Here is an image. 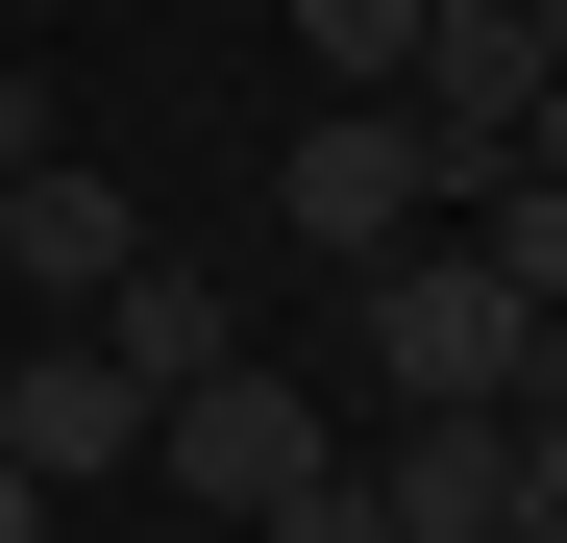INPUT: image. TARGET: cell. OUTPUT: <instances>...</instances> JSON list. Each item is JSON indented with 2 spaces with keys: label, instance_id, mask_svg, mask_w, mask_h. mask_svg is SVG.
I'll list each match as a JSON object with an SVG mask.
<instances>
[{
  "label": "cell",
  "instance_id": "12",
  "mask_svg": "<svg viewBox=\"0 0 567 543\" xmlns=\"http://www.w3.org/2000/svg\"><path fill=\"white\" fill-rule=\"evenodd\" d=\"M271 543H370V470H321V494H297V519H271Z\"/></svg>",
  "mask_w": 567,
  "mask_h": 543
},
{
  "label": "cell",
  "instance_id": "11",
  "mask_svg": "<svg viewBox=\"0 0 567 543\" xmlns=\"http://www.w3.org/2000/svg\"><path fill=\"white\" fill-rule=\"evenodd\" d=\"M494 543H567V420H518V494H494Z\"/></svg>",
  "mask_w": 567,
  "mask_h": 543
},
{
  "label": "cell",
  "instance_id": "2",
  "mask_svg": "<svg viewBox=\"0 0 567 543\" xmlns=\"http://www.w3.org/2000/svg\"><path fill=\"white\" fill-rule=\"evenodd\" d=\"M148 470L198 494V519H247V543H271V519H297V494L346 470V420H321L297 371H271V346H223L198 396H148Z\"/></svg>",
  "mask_w": 567,
  "mask_h": 543
},
{
  "label": "cell",
  "instance_id": "7",
  "mask_svg": "<svg viewBox=\"0 0 567 543\" xmlns=\"http://www.w3.org/2000/svg\"><path fill=\"white\" fill-rule=\"evenodd\" d=\"M0 470H50V494H100V470H148V396L100 371V346H25V371H0Z\"/></svg>",
  "mask_w": 567,
  "mask_h": 543
},
{
  "label": "cell",
  "instance_id": "13",
  "mask_svg": "<svg viewBox=\"0 0 567 543\" xmlns=\"http://www.w3.org/2000/svg\"><path fill=\"white\" fill-rule=\"evenodd\" d=\"M0 543H50V470H0Z\"/></svg>",
  "mask_w": 567,
  "mask_h": 543
},
{
  "label": "cell",
  "instance_id": "8",
  "mask_svg": "<svg viewBox=\"0 0 567 543\" xmlns=\"http://www.w3.org/2000/svg\"><path fill=\"white\" fill-rule=\"evenodd\" d=\"M74 346H100V371H124V396H198V371H223V346H247V297H223V272H198V247H124V272H100V321H74Z\"/></svg>",
  "mask_w": 567,
  "mask_h": 543
},
{
  "label": "cell",
  "instance_id": "1",
  "mask_svg": "<svg viewBox=\"0 0 567 543\" xmlns=\"http://www.w3.org/2000/svg\"><path fill=\"white\" fill-rule=\"evenodd\" d=\"M518 346H543V297L468 223H420L395 272H346V371H370V420H420V396H494L518 420Z\"/></svg>",
  "mask_w": 567,
  "mask_h": 543
},
{
  "label": "cell",
  "instance_id": "6",
  "mask_svg": "<svg viewBox=\"0 0 567 543\" xmlns=\"http://www.w3.org/2000/svg\"><path fill=\"white\" fill-rule=\"evenodd\" d=\"M124 247H148V198H124L100 148H50V173H0V272H25L50 321H100V272H124Z\"/></svg>",
  "mask_w": 567,
  "mask_h": 543
},
{
  "label": "cell",
  "instance_id": "4",
  "mask_svg": "<svg viewBox=\"0 0 567 543\" xmlns=\"http://www.w3.org/2000/svg\"><path fill=\"white\" fill-rule=\"evenodd\" d=\"M395 100H420V148H444V198H468V173L518 148V100H543V25H518V0H444V25L395 50Z\"/></svg>",
  "mask_w": 567,
  "mask_h": 543
},
{
  "label": "cell",
  "instance_id": "9",
  "mask_svg": "<svg viewBox=\"0 0 567 543\" xmlns=\"http://www.w3.org/2000/svg\"><path fill=\"white\" fill-rule=\"evenodd\" d=\"M444 223H468V247H494V272H518V297L567 321V173H468V198H444Z\"/></svg>",
  "mask_w": 567,
  "mask_h": 543
},
{
  "label": "cell",
  "instance_id": "3",
  "mask_svg": "<svg viewBox=\"0 0 567 543\" xmlns=\"http://www.w3.org/2000/svg\"><path fill=\"white\" fill-rule=\"evenodd\" d=\"M444 223V148H420V100H321L297 148H271V247H321V272H395Z\"/></svg>",
  "mask_w": 567,
  "mask_h": 543
},
{
  "label": "cell",
  "instance_id": "5",
  "mask_svg": "<svg viewBox=\"0 0 567 543\" xmlns=\"http://www.w3.org/2000/svg\"><path fill=\"white\" fill-rule=\"evenodd\" d=\"M494 494H518V420L494 396H420L395 444H370V543H494Z\"/></svg>",
  "mask_w": 567,
  "mask_h": 543
},
{
  "label": "cell",
  "instance_id": "10",
  "mask_svg": "<svg viewBox=\"0 0 567 543\" xmlns=\"http://www.w3.org/2000/svg\"><path fill=\"white\" fill-rule=\"evenodd\" d=\"M420 25H444V0H297V50L346 74V100H395V50H420Z\"/></svg>",
  "mask_w": 567,
  "mask_h": 543
}]
</instances>
